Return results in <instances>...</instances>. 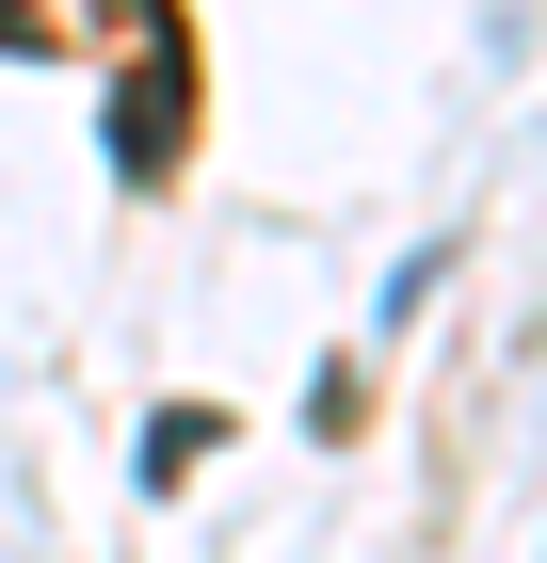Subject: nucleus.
<instances>
[{
	"instance_id": "1",
	"label": "nucleus",
	"mask_w": 547,
	"mask_h": 563,
	"mask_svg": "<svg viewBox=\"0 0 547 563\" xmlns=\"http://www.w3.org/2000/svg\"><path fill=\"white\" fill-rule=\"evenodd\" d=\"M0 33H33V0H0Z\"/></svg>"
}]
</instances>
